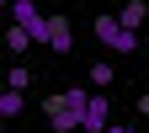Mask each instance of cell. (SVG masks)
<instances>
[{
    "label": "cell",
    "mask_w": 149,
    "mask_h": 133,
    "mask_svg": "<svg viewBox=\"0 0 149 133\" xmlns=\"http://www.w3.org/2000/svg\"><path fill=\"white\" fill-rule=\"evenodd\" d=\"M0 117H22V91H0Z\"/></svg>",
    "instance_id": "9"
},
{
    "label": "cell",
    "mask_w": 149,
    "mask_h": 133,
    "mask_svg": "<svg viewBox=\"0 0 149 133\" xmlns=\"http://www.w3.org/2000/svg\"><path fill=\"white\" fill-rule=\"evenodd\" d=\"M6 85H11V91H27V85H32V75H27V64H16V69L6 75Z\"/></svg>",
    "instance_id": "10"
},
{
    "label": "cell",
    "mask_w": 149,
    "mask_h": 133,
    "mask_svg": "<svg viewBox=\"0 0 149 133\" xmlns=\"http://www.w3.org/2000/svg\"><path fill=\"white\" fill-rule=\"evenodd\" d=\"M48 48H53V53H69V48H74V32H69L64 16H53V37H48Z\"/></svg>",
    "instance_id": "5"
},
{
    "label": "cell",
    "mask_w": 149,
    "mask_h": 133,
    "mask_svg": "<svg viewBox=\"0 0 149 133\" xmlns=\"http://www.w3.org/2000/svg\"><path fill=\"white\" fill-rule=\"evenodd\" d=\"M11 11H16V22L32 32V43H43V48H48V37H53V16H43V11L32 6V0H16Z\"/></svg>",
    "instance_id": "3"
},
{
    "label": "cell",
    "mask_w": 149,
    "mask_h": 133,
    "mask_svg": "<svg viewBox=\"0 0 149 133\" xmlns=\"http://www.w3.org/2000/svg\"><path fill=\"white\" fill-rule=\"evenodd\" d=\"M96 37H101V48H112V53H139V32L123 27V16H96Z\"/></svg>",
    "instance_id": "2"
},
{
    "label": "cell",
    "mask_w": 149,
    "mask_h": 133,
    "mask_svg": "<svg viewBox=\"0 0 149 133\" xmlns=\"http://www.w3.org/2000/svg\"><path fill=\"white\" fill-rule=\"evenodd\" d=\"M80 133H107V91L91 96V107H85V128H80Z\"/></svg>",
    "instance_id": "4"
},
{
    "label": "cell",
    "mask_w": 149,
    "mask_h": 133,
    "mask_svg": "<svg viewBox=\"0 0 149 133\" xmlns=\"http://www.w3.org/2000/svg\"><path fill=\"white\" fill-rule=\"evenodd\" d=\"M112 80H117V69H112L107 59H101V64H91V91H112Z\"/></svg>",
    "instance_id": "7"
},
{
    "label": "cell",
    "mask_w": 149,
    "mask_h": 133,
    "mask_svg": "<svg viewBox=\"0 0 149 133\" xmlns=\"http://www.w3.org/2000/svg\"><path fill=\"white\" fill-rule=\"evenodd\" d=\"M139 112H144V117H149V91H144V96H139Z\"/></svg>",
    "instance_id": "11"
},
{
    "label": "cell",
    "mask_w": 149,
    "mask_h": 133,
    "mask_svg": "<svg viewBox=\"0 0 149 133\" xmlns=\"http://www.w3.org/2000/svg\"><path fill=\"white\" fill-rule=\"evenodd\" d=\"M117 16H123V27H133V32H139V27H144V16H149V0H128Z\"/></svg>",
    "instance_id": "6"
},
{
    "label": "cell",
    "mask_w": 149,
    "mask_h": 133,
    "mask_svg": "<svg viewBox=\"0 0 149 133\" xmlns=\"http://www.w3.org/2000/svg\"><path fill=\"white\" fill-rule=\"evenodd\" d=\"M6 48H11V53H27V48H32V32H27L22 22H16V27L6 32Z\"/></svg>",
    "instance_id": "8"
},
{
    "label": "cell",
    "mask_w": 149,
    "mask_h": 133,
    "mask_svg": "<svg viewBox=\"0 0 149 133\" xmlns=\"http://www.w3.org/2000/svg\"><path fill=\"white\" fill-rule=\"evenodd\" d=\"M91 96H96V91H80V85L53 91V96L43 101V112H48L53 133H80V128H85V107H91Z\"/></svg>",
    "instance_id": "1"
},
{
    "label": "cell",
    "mask_w": 149,
    "mask_h": 133,
    "mask_svg": "<svg viewBox=\"0 0 149 133\" xmlns=\"http://www.w3.org/2000/svg\"><path fill=\"white\" fill-rule=\"evenodd\" d=\"M107 133H139V128H123V123H117V128H107Z\"/></svg>",
    "instance_id": "12"
},
{
    "label": "cell",
    "mask_w": 149,
    "mask_h": 133,
    "mask_svg": "<svg viewBox=\"0 0 149 133\" xmlns=\"http://www.w3.org/2000/svg\"><path fill=\"white\" fill-rule=\"evenodd\" d=\"M11 6H16V0H11Z\"/></svg>",
    "instance_id": "13"
}]
</instances>
